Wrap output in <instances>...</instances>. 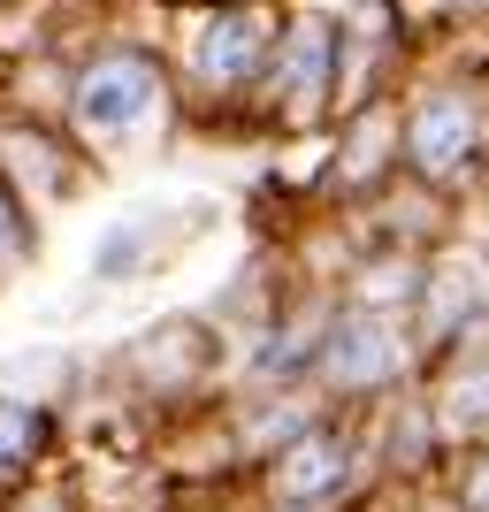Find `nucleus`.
<instances>
[{
	"mask_svg": "<svg viewBox=\"0 0 489 512\" xmlns=\"http://www.w3.org/2000/svg\"><path fill=\"white\" fill-rule=\"evenodd\" d=\"M398 360H405V337L390 329L383 314H344L329 337H321V375L337 390H375V383H390L398 375Z\"/></svg>",
	"mask_w": 489,
	"mask_h": 512,
	"instance_id": "nucleus-1",
	"label": "nucleus"
},
{
	"mask_svg": "<svg viewBox=\"0 0 489 512\" xmlns=\"http://www.w3.org/2000/svg\"><path fill=\"white\" fill-rule=\"evenodd\" d=\"M153 92H161V77H153L146 54L92 62V69H85V85H77V130H100V138H115V130H130V123L153 107Z\"/></svg>",
	"mask_w": 489,
	"mask_h": 512,
	"instance_id": "nucleus-2",
	"label": "nucleus"
},
{
	"mask_svg": "<svg viewBox=\"0 0 489 512\" xmlns=\"http://www.w3.org/2000/svg\"><path fill=\"white\" fill-rule=\"evenodd\" d=\"M344 482H352V444H344V436L306 428L298 444H283V459H276V505L314 512V505H329Z\"/></svg>",
	"mask_w": 489,
	"mask_h": 512,
	"instance_id": "nucleus-3",
	"label": "nucleus"
},
{
	"mask_svg": "<svg viewBox=\"0 0 489 512\" xmlns=\"http://www.w3.org/2000/svg\"><path fill=\"white\" fill-rule=\"evenodd\" d=\"M474 138H482L474 107L459 100V92H436V100H421L413 130H405V153H413V169H421V176H451V169H467Z\"/></svg>",
	"mask_w": 489,
	"mask_h": 512,
	"instance_id": "nucleus-4",
	"label": "nucleus"
},
{
	"mask_svg": "<svg viewBox=\"0 0 489 512\" xmlns=\"http://www.w3.org/2000/svg\"><path fill=\"white\" fill-rule=\"evenodd\" d=\"M268 46H276L268 8H230V16H214V31L199 39V69H207V85H245V77L268 62Z\"/></svg>",
	"mask_w": 489,
	"mask_h": 512,
	"instance_id": "nucleus-5",
	"label": "nucleus"
},
{
	"mask_svg": "<svg viewBox=\"0 0 489 512\" xmlns=\"http://www.w3.org/2000/svg\"><path fill=\"white\" fill-rule=\"evenodd\" d=\"M39 451H46V413L0 390V490H16L23 474L39 467Z\"/></svg>",
	"mask_w": 489,
	"mask_h": 512,
	"instance_id": "nucleus-6",
	"label": "nucleus"
},
{
	"mask_svg": "<svg viewBox=\"0 0 489 512\" xmlns=\"http://www.w3.org/2000/svg\"><path fill=\"white\" fill-rule=\"evenodd\" d=\"M321 77H329V31L321 23H298L291 46H283V100H291V115H306V107L321 100Z\"/></svg>",
	"mask_w": 489,
	"mask_h": 512,
	"instance_id": "nucleus-7",
	"label": "nucleus"
},
{
	"mask_svg": "<svg viewBox=\"0 0 489 512\" xmlns=\"http://www.w3.org/2000/svg\"><path fill=\"white\" fill-rule=\"evenodd\" d=\"M482 299H489L482 260H451L444 276H436V291H428V329H436V337H451V329H459Z\"/></svg>",
	"mask_w": 489,
	"mask_h": 512,
	"instance_id": "nucleus-8",
	"label": "nucleus"
},
{
	"mask_svg": "<svg viewBox=\"0 0 489 512\" xmlns=\"http://www.w3.org/2000/svg\"><path fill=\"white\" fill-rule=\"evenodd\" d=\"M444 428L451 436H489V375H467L444 398Z\"/></svg>",
	"mask_w": 489,
	"mask_h": 512,
	"instance_id": "nucleus-9",
	"label": "nucleus"
},
{
	"mask_svg": "<svg viewBox=\"0 0 489 512\" xmlns=\"http://www.w3.org/2000/svg\"><path fill=\"white\" fill-rule=\"evenodd\" d=\"M23 245H31V230H23L16 199L0 192V268H16V260H23Z\"/></svg>",
	"mask_w": 489,
	"mask_h": 512,
	"instance_id": "nucleus-10",
	"label": "nucleus"
},
{
	"mask_svg": "<svg viewBox=\"0 0 489 512\" xmlns=\"http://www.w3.org/2000/svg\"><path fill=\"white\" fill-rule=\"evenodd\" d=\"M467 505H474V512H489V459L474 467V482H467Z\"/></svg>",
	"mask_w": 489,
	"mask_h": 512,
	"instance_id": "nucleus-11",
	"label": "nucleus"
},
{
	"mask_svg": "<svg viewBox=\"0 0 489 512\" xmlns=\"http://www.w3.org/2000/svg\"><path fill=\"white\" fill-rule=\"evenodd\" d=\"M46 512H54V505H46Z\"/></svg>",
	"mask_w": 489,
	"mask_h": 512,
	"instance_id": "nucleus-12",
	"label": "nucleus"
}]
</instances>
